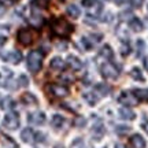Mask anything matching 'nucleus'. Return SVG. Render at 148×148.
Returning <instances> with one entry per match:
<instances>
[{"label": "nucleus", "instance_id": "f257e3e1", "mask_svg": "<svg viewBox=\"0 0 148 148\" xmlns=\"http://www.w3.org/2000/svg\"><path fill=\"white\" fill-rule=\"evenodd\" d=\"M73 29V25L69 21L63 19V18H56L51 23V30H52L55 36L58 37H67L69 34H71Z\"/></svg>", "mask_w": 148, "mask_h": 148}, {"label": "nucleus", "instance_id": "f03ea898", "mask_svg": "<svg viewBox=\"0 0 148 148\" xmlns=\"http://www.w3.org/2000/svg\"><path fill=\"white\" fill-rule=\"evenodd\" d=\"M42 58H44V55L41 52H38V51L29 52V55H27V69L30 70V73L34 74L41 69Z\"/></svg>", "mask_w": 148, "mask_h": 148}, {"label": "nucleus", "instance_id": "7ed1b4c3", "mask_svg": "<svg viewBox=\"0 0 148 148\" xmlns=\"http://www.w3.org/2000/svg\"><path fill=\"white\" fill-rule=\"evenodd\" d=\"M37 36H38L37 32L33 29H21L16 34V40L21 42L22 45H30L36 41Z\"/></svg>", "mask_w": 148, "mask_h": 148}, {"label": "nucleus", "instance_id": "20e7f679", "mask_svg": "<svg viewBox=\"0 0 148 148\" xmlns=\"http://www.w3.org/2000/svg\"><path fill=\"white\" fill-rule=\"evenodd\" d=\"M45 90L49 96L56 97V99H63L69 95V88L66 85H59V84H48L45 86Z\"/></svg>", "mask_w": 148, "mask_h": 148}, {"label": "nucleus", "instance_id": "39448f33", "mask_svg": "<svg viewBox=\"0 0 148 148\" xmlns=\"http://www.w3.org/2000/svg\"><path fill=\"white\" fill-rule=\"evenodd\" d=\"M100 73L104 78L115 79V78H118V75H119V70L116 69L115 64L106 62V63H103L100 66Z\"/></svg>", "mask_w": 148, "mask_h": 148}, {"label": "nucleus", "instance_id": "423d86ee", "mask_svg": "<svg viewBox=\"0 0 148 148\" xmlns=\"http://www.w3.org/2000/svg\"><path fill=\"white\" fill-rule=\"evenodd\" d=\"M3 126L5 129H8V130H15L18 129L19 126V115L14 112V111H11L8 114H5L4 119H3Z\"/></svg>", "mask_w": 148, "mask_h": 148}, {"label": "nucleus", "instance_id": "0eeeda50", "mask_svg": "<svg viewBox=\"0 0 148 148\" xmlns=\"http://www.w3.org/2000/svg\"><path fill=\"white\" fill-rule=\"evenodd\" d=\"M118 100H119V103H122L123 106H126V107H133L138 103L137 97L133 95V92H122L121 95H119Z\"/></svg>", "mask_w": 148, "mask_h": 148}, {"label": "nucleus", "instance_id": "6e6552de", "mask_svg": "<svg viewBox=\"0 0 148 148\" xmlns=\"http://www.w3.org/2000/svg\"><path fill=\"white\" fill-rule=\"evenodd\" d=\"M27 121H29V123H32V125H37V126H40V125H42V123L45 122V114L41 112V111H34V112H30V114L27 115Z\"/></svg>", "mask_w": 148, "mask_h": 148}, {"label": "nucleus", "instance_id": "1a4fd4ad", "mask_svg": "<svg viewBox=\"0 0 148 148\" xmlns=\"http://www.w3.org/2000/svg\"><path fill=\"white\" fill-rule=\"evenodd\" d=\"M1 58H3V60H5V62H10V63H19L22 59V53L19 52V51H10V52H5L1 55Z\"/></svg>", "mask_w": 148, "mask_h": 148}, {"label": "nucleus", "instance_id": "9d476101", "mask_svg": "<svg viewBox=\"0 0 148 148\" xmlns=\"http://www.w3.org/2000/svg\"><path fill=\"white\" fill-rule=\"evenodd\" d=\"M118 114H119V116H121L122 119H125V121H132V119L136 118V114H134L129 107H122V108H119Z\"/></svg>", "mask_w": 148, "mask_h": 148}, {"label": "nucleus", "instance_id": "9b49d317", "mask_svg": "<svg viewBox=\"0 0 148 148\" xmlns=\"http://www.w3.org/2000/svg\"><path fill=\"white\" fill-rule=\"evenodd\" d=\"M34 136H36V133L33 132L30 127L23 129L21 133V138L25 141V143H33V141H34Z\"/></svg>", "mask_w": 148, "mask_h": 148}, {"label": "nucleus", "instance_id": "f8f14e48", "mask_svg": "<svg viewBox=\"0 0 148 148\" xmlns=\"http://www.w3.org/2000/svg\"><path fill=\"white\" fill-rule=\"evenodd\" d=\"M130 144L133 148H145V140L140 134H133L130 137Z\"/></svg>", "mask_w": 148, "mask_h": 148}, {"label": "nucleus", "instance_id": "ddd939ff", "mask_svg": "<svg viewBox=\"0 0 148 148\" xmlns=\"http://www.w3.org/2000/svg\"><path fill=\"white\" fill-rule=\"evenodd\" d=\"M92 133H93V137L96 140H100L103 136H104V126L101 122H96L93 125V129H92Z\"/></svg>", "mask_w": 148, "mask_h": 148}, {"label": "nucleus", "instance_id": "4468645a", "mask_svg": "<svg viewBox=\"0 0 148 148\" xmlns=\"http://www.w3.org/2000/svg\"><path fill=\"white\" fill-rule=\"evenodd\" d=\"M67 63H69V66L71 67L73 70H81L82 69V62L79 60L77 56H73V55H70L69 58H67Z\"/></svg>", "mask_w": 148, "mask_h": 148}, {"label": "nucleus", "instance_id": "2eb2a0df", "mask_svg": "<svg viewBox=\"0 0 148 148\" xmlns=\"http://www.w3.org/2000/svg\"><path fill=\"white\" fill-rule=\"evenodd\" d=\"M129 27L132 29L133 32H141L143 30V27H144V25H143V22L140 21L138 18H132L130 21H129Z\"/></svg>", "mask_w": 148, "mask_h": 148}, {"label": "nucleus", "instance_id": "dca6fc26", "mask_svg": "<svg viewBox=\"0 0 148 148\" xmlns=\"http://www.w3.org/2000/svg\"><path fill=\"white\" fill-rule=\"evenodd\" d=\"M21 100H22V103L26 104V106H36L37 104L36 96L32 95V93H23L21 97Z\"/></svg>", "mask_w": 148, "mask_h": 148}, {"label": "nucleus", "instance_id": "f3484780", "mask_svg": "<svg viewBox=\"0 0 148 148\" xmlns=\"http://www.w3.org/2000/svg\"><path fill=\"white\" fill-rule=\"evenodd\" d=\"M66 12H67V15L70 18H74V19H77L79 15H81V10H79L78 7L75 4H70L67 5V8H66Z\"/></svg>", "mask_w": 148, "mask_h": 148}, {"label": "nucleus", "instance_id": "a211bd4d", "mask_svg": "<svg viewBox=\"0 0 148 148\" xmlns=\"http://www.w3.org/2000/svg\"><path fill=\"white\" fill-rule=\"evenodd\" d=\"M49 67L52 70H62L64 69V62L62 58H59V56H56V58H53L51 62H49Z\"/></svg>", "mask_w": 148, "mask_h": 148}, {"label": "nucleus", "instance_id": "6ab92c4d", "mask_svg": "<svg viewBox=\"0 0 148 148\" xmlns=\"http://www.w3.org/2000/svg\"><path fill=\"white\" fill-rule=\"evenodd\" d=\"M133 95L137 97V100L140 101H148V88L145 89H134Z\"/></svg>", "mask_w": 148, "mask_h": 148}, {"label": "nucleus", "instance_id": "aec40b11", "mask_svg": "<svg viewBox=\"0 0 148 148\" xmlns=\"http://www.w3.org/2000/svg\"><path fill=\"white\" fill-rule=\"evenodd\" d=\"M63 123H64V118L62 115H59V114L53 115L52 119H51V125H52V127H55V129H60V127L63 126Z\"/></svg>", "mask_w": 148, "mask_h": 148}, {"label": "nucleus", "instance_id": "412c9836", "mask_svg": "<svg viewBox=\"0 0 148 148\" xmlns=\"http://www.w3.org/2000/svg\"><path fill=\"white\" fill-rule=\"evenodd\" d=\"M110 86L106 84H97L95 86V92L97 93V95H100V96H106L107 93H110Z\"/></svg>", "mask_w": 148, "mask_h": 148}, {"label": "nucleus", "instance_id": "4be33fe9", "mask_svg": "<svg viewBox=\"0 0 148 148\" xmlns=\"http://www.w3.org/2000/svg\"><path fill=\"white\" fill-rule=\"evenodd\" d=\"M100 56H103V58L106 59H112V56H114V53H112V49H111L110 45H104V47L100 49Z\"/></svg>", "mask_w": 148, "mask_h": 148}, {"label": "nucleus", "instance_id": "5701e85b", "mask_svg": "<svg viewBox=\"0 0 148 148\" xmlns=\"http://www.w3.org/2000/svg\"><path fill=\"white\" fill-rule=\"evenodd\" d=\"M130 75H132V78L136 79V81H140V82H143V81H144V75H143L141 70L138 69V67H134V69H132V71H130Z\"/></svg>", "mask_w": 148, "mask_h": 148}, {"label": "nucleus", "instance_id": "b1692460", "mask_svg": "<svg viewBox=\"0 0 148 148\" xmlns=\"http://www.w3.org/2000/svg\"><path fill=\"white\" fill-rule=\"evenodd\" d=\"M84 99L89 103L90 106H93V104L97 103V97H96V95L95 93H92V92H86V93H84Z\"/></svg>", "mask_w": 148, "mask_h": 148}, {"label": "nucleus", "instance_id": "393cba45", "mask_svg": "<svg viewBox=\"0 0 148 148\" xmlns=\"http://www.w3.org/2000/svg\"><path fill=\"white\" fill-rule=\"evenodd\" d=\"M59 79L63 82V85H69V84H71V82H74V77L71 75V74H69V73L62 74V75L59 77Z\"/></svg>", "mask_w": 148, "mask_h": 148}, {"label": "nucleus", "instance_id": "a878e982", "mask_svg": "<svg viewBox=\"0 0 148 148\" xmlns=\"http://www.w3.org/2000/svg\"><path fill=\"white\" fill-rule=\"evenodd\" d=\"M49 1L51 0H33L32 3H33V5H36L38 8H47L48 5H49Z\"/></svg>", "mask_w": 148, "mask_h": 148}, {"label": "nucleus", "instance_id": "bb28decb", "mask_svg": "<svg viewBox=\"0 0 148 148\" xmlns=\"http://www.w3.org/2000/svg\"><path fill=\"white\" fill-rule=\"evenodd\" d=\"M129 52H130V44L127 41H123L121 45V53L123 55V56H127L129 55Z\"/></svg>", "mask_w": 148, "mask_h": 148}, {"label": "nucleus", "instance_id": "cd10ccee", "mask_svg": "<svg viewBox=\"0 0 148 148\" xmlns=\"http://www.w3.org/2000/svg\"><path fill=\"white\" fill-rule=\"evenodd\" d=\"M12 106V100L10 97H4V99H0V107L1 108H10Z\"/></svg>", "mask_w": 148, "mask_h": 148}, {"label": "nucleus", "instance_id": "c85d7f7f", "mask_svg": "<svg viewBox=\"0 0 148 148\" xmlns=\"http://www.w3.org/2000/svg\"><path fill=\"white\" fill-rule=\"evenodd\" d=\"M130 132V127L129 126H125V125H119V126H116V133L118 134H126V133Z\"/></svg>", "mask_w": 148, "mask_h": 148}, {"label": "nucleus", "instance_id": "c756f323", "mask_svg": "<svg viewBox=\"0 0 148 148\" xmlns=\"http://www.w3.org/2000/svg\"><path fill=\"white\" fill-rule=\"evenodd\" d=\"M3 147L4 148H16V144L8 137H4V141H3Z\"/></svg>", "mask_w": 148, "mask_h": 148}, {"label": "nucleus", "instance_id": "7c9ffc66", "mask_svg": "<svg viewBox=\"0 0 148 148\" xmlns=\"http://www.w3.org/2000/svg\"><path fill=\"white\" fill-rule=\"evenodd\" d=\"M29 21L32 22L33 25H40V23H41V16L38 15V14H36V12H34V14H33L32 16H30V19H29Z\"/></svg>", "mask_w": 148, "mask_h": 148}, {"label": "nucleus", "instance_id": "2f4dec72", "mask_svg": "<svg viewBox=\"0 0 148 148\" xmlns=\"http://www.w3.org/2000/svg\"><path fill=\"white\" fill-rule=\"evenodd\" d=\"M27 84H29V79H27L26 75H25V74L19 75V78H18V85H19V86H27Z\"/></svg>", "mask_w": 148, "mask_h": 148}, {"label": "nucleus", "instance_id": "473e14b6", "mask_svg": "<svg viewBox=\"0 0 148 148\" xmlns=\"http://www.w3.org/2000/svg\"><path fill=\"white\" fill-rule=\"evenodd\" d=\"M71 148H85L82 138H75L73 141V144H71Z\"/></svg>", "mask_w": 148, "mask_h": 148}, {"label": "nucleus", "instance_id": "72a5a7b5", "mask_svg": "<svg viewBox=\"0 0 148 148\" xmlns=\"http://www.w3.org/2000/svg\"><path fill=\"white\" fill-rule=\"evenodd\" d=\"M144 51V41L143 40H137V56H141Z\"/></svg>", "mask_w": 148, "mask_h": 148}, {"label": "nucleus", "instance_id": "f704fd0d", "mask_svg": "<svg viewBox=\"0 0 148 148\" xmlns=\"http://www.w3.org/2000/svg\"><path fill=\"white\" fill-rule=\"evenodd\" d=\"M81 42H82V45H84L85 49H90V48H92V44L89 42V38H86V37H84V38L81 40Z\"/></svg>", "mask_w": 148, "mask_h": 148}, {"label": "nucleus", "instance_id": "c9c22d12", "mask_svg": "<svg viewBox=\"0 0 148 148\" xmlns=\"http://www.w3.org/2000/svg\"><path fill=\"white\" fill-rule=\"evenodd\" d=\"M130 1V4L134 7V8H138V7H141L144 3V0H129Z\"/></svg>", "mask_w": 148, "mask_h": 148}, {"label": "nucleus", "instance_id": "e433bc0d", "mask_svg": "<svg viewBox=\"0 0 148 148\" xmlns=\"http://www.w3.org/2000/svg\"><path fill=\"white\" fill-rule=\"evenodd\" d=\"M44 140H45V136H44L42 133L37 132L36 136H34V141H37V143H41V141H44Z\"/></svg>", "mask_w": 148, "mask_h": 148}, {"label": "nucleus", "instance_id": "4c0bfd02", "mask_svg": "<svg viewBox=\"0 0 148 148\" xmlns=\"http://www.w3.org/2000/svg\"><path fill=\"white\" fill-rule=\"evenodd\" d=\"M95 4H96V0H82V5L88 7V8L93 7Z\"/></svg>", "mask_w": 148, "mask_h": 148}, {"label": "nucleus", "instance_id": "58836bf2", "mask_svg": "<svg viewBox=\"0 0 148 148\" xmlns=\"http://www.w3.org/2000/svg\"><path fill=\"white\" fill-rule=\"evenodd\" d=\"M75 125H77V126H84V125H85V119H84V118H81V116H79V118H77Z\"/></svg>", "mask_w": 148, "mask_h": 148}, {"label": "nucleus", "instance_id": "ea45409f", "mask_svg": "<svg viewBox=\"0 0 148 148\" xmlns=\"http://www.w3.org/2000/svg\"><path fill=\"white\" fill-rule=\"evenodd\" d=\"M141 127L144 129V132L148 133V119H145V121H143V123H141Z\"/></svg>", "mask_w": 148, "mask_h": 148}, {"label": "nucleus", "instance_id": "a19ab883", "mask_svg": "<svg viewBox=\"0 0 148 148\" xmlns=\"http://www.w3.org/2000/svg\"><path fill=\"white\" fill-rule=\"evenodd\" d=\"M5 41H7V37H4V36H0V47H1V45H4V44H5Z\"/></svg>", "mask_w": 148, "mask_h": 148}, {"label": "nucleus", "instance_id": "79ce46f5", "mask_svg": "<svg viewBox=\"0 0 148 148\" xmlns=\"http://www.w3.org/2000/svg\"><path fill=\"white\" fill-rule=\"evenodd\" d=\"M15 0H0V3H3V4H11V3H14Z\"/></svg>", "mask_w": 148, "mask_h": 148}, {"label": "nucleus", "instance_id": "37998d69", "mask_svg": "<svg viewBox=\"0 0 148 148\" xmlns=\"http://www.w3.org/2000/svg\"><path fill=\"white\" fill-rule=\"evenodd\" d=\"M4 11H5V8H4V7H3L1 4H0V16L3 15V14H4Z\"/></svg>", "mask_w": 148, "mask_h": 148}, {"label": "nucleus", "instance_id": "c03bdc74", "mask_svg": "<svg viewBox=\"0 0 148 148\" xmlns=\"http://www.w3.org/2000/svg\"><path fill=\"white\" fill-rule=\"evenodd\" d=\"M112 1H114L115 4H122V3H123L125 0H112Z\"/></svg>", "mask_w": 148, "mask_h": 148}, {"label": "nucleus", "instance_id": "a18cd8bd", "mask_svg": "<svg viewBox=\"0 0 148 148\" xmlns=\"http://www.w3.org/2000/svg\"><path fill=\"white\" fill-rule=\"evenodd\" d=\"M115 148H125L122 144H115Z\"/></svg>", "mask_w": 148, "mask_h": 148}, {"label": "nucleus", "instance_id": "49530a36", "mask_svg": "<svg viewBox=\"0 0 148 148\" xmlns=\"http://www.w3.org/2000/svg\"><path fill=\"white\" fill-rule=\"evenodd\" d=\"M145 67H147V70H148V59H145Z\"/></svg>", "mask_w": 148, "mask_h": 148}]
</instances>
